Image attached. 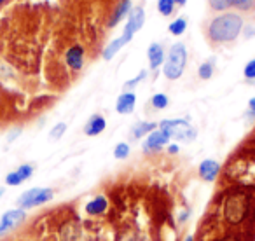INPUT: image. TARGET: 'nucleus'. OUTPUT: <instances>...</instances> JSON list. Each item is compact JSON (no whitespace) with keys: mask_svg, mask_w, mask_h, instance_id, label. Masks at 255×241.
I'll return each mask as SVG.
<instances>
[{"mask_svg":"<svg viewBox=\"0 0 255 241\" xmlns=\"http://www.w3.org/2000/svg\"><path fill=\"white\" fill-rule=\"evenodd\" d=\"M245 23L243 18L236 12H226L217 18H213L208 25V37L212 42L224 44V42H233L240 37L243 32Z\"/></svg>","mask_w":255,"mask_h":241,"instance_id":"1","label":"nucleus"},{"mask_svg":"<svg viewBox=\"0 0 255 241\" xmlns=\"http://www.w3.org/2000/svg\"><path fill=\"white\" fill-rule=\"evenodd\" d=\"M185 63H187V47L182 42H175L170 47L168 58L163 63V74L170 81H177L184 74Z\"/></svg>","mask_w":255,"mask_h":241,"instance_id":"2","label":"nucleus"},{"mask_svg":"<svg viewBox=\"0 0 255 241\" xmlns=\"http://www.w3.org/2000/svg\"><path fill=\"white\" fill-rule=\"evenodd\" d=\"M159 129L168 138L178 140V142H192L198 136L194 126L189 124L184 119H164L159 122Z\"/></svg>","mask_w":255,"mask_h":241,"instance_id":"3","label":"nucleus"},{"mask_svg":"<svg viewBox=\"0 0 255 241\" xmlns=\"http://www.w3.org/2000/svg\"><path fill=\"white\" fill-rule=\"evenodd\" d=\"M54 196L53 189L47 187H33L30 191H25L21 196L18 198V206L21 210H30L35 208V206H40L44 203L51 201Z\"/></svg>","mask_w":255,"mask_h":241,"instance_id":"4","label":"nucleus"},{"mask_svg":"<svg viewBox=\"0 0 255 241\" xmlns=\"http://www.w3.org/2000/svg\"><path fill=\"white\" fill-rule=\"evenodd\" d=\"M248 212V199L245 196H231L227 198L226 205H224V217H226L227 222L238 224L247 217Z\"/></svg>","mask_w":255,"mask_h":241,"instance_id":"5","label":"nucleus"},{"mask_svg":"<svg viewBox=\"0 0 255 241\" xmlns=\"http://www.w3.org/2000/svg\"><path fill=\"white\" fill-rule=\"evenodd\" d=\"M25 217H26V213H25V210H21V208L5 212L4 215H2V219H0V236L5 234L7 231L14 229L16 226H19V224L25 220Z\"/></svg>","mask_w":255,"mask_h":241,"instance_id":"6","label":"nucleus"},{"mask_svg":"<svg viewBox=\"0 0 255 241\" xmlns=\"http://www.w3.org/2000/svg\"><path fill=\"white\" fill-rule=\"evenodd\" d=\"M131 39H133V33H129V32H126V30H124L123 35L117 37V39H114L112 42H110L109 46L103 49V60H107V61L112 60V58L116 56V54L119 53V51L123 49L128 42H131Z\"/></svg>","mask_w":255,"mask_h":241,"instance_id":"7","label":"nucleus"},{"mask_svg":"<svg viewBox=\"0 0 255 241\" xmlns=\"http://www.w3.org/2000/svg\"><path fill=\"white\" fill-rule=\"evenodd\" d=\"M168 142H170V138H168L161 129H156V131L147 135V140H145V143H143V150H145V152H157V150L163 149Z\"/></svg>","mask_w":255,"mask_h":241,"instance_id":"8","label":"nucleus"},{"mask_svg":"<svg viewBox=\"0 0 255 241\" xmlns=\"http://www.w3.org/2000/svg\"><path fill=\"white\" fill-rule=\"evenodd\" d=\"M32 175H33V166H32V164H23V166H19L18 170L11 171V173L5 177V184L11 185V187H14V185H19V184H23L25 180H28Z\"/></svg>","mask_w":255,"mask_h":241,"instance_id":"9","label":"nucleus"},{"mask_svg":"<svg viewBox=\"0 0 255 241\" xmlns=\"http://www.w3.org/2000/svg\"><path fill=\"white\" fill-rule=\"evenodd\" d=\"M145 25V11L142 7H133L129 12V18H128V25L124 26V30L135 35L142 26Z\"/></svg>","mask_w":255,"mask_h":241,"instance_id":"10","label":"nucleus"},{"mask_svg":"<svg viewBox=\"0 0 255 241\" xmlns=\"http://www.w3.org/2000/svg\"><path fill=\"white\" fill-rule=\"evenodd\" d=\"M198 173L205 182H213L217 178V175L220 173V164L213 159H205L199 164Z\"/></svg>","mask_w":255,"mask_h":241,"instance_id":"11","label":"nucleus"},{"mask_svg":"<svg viewBox=\"0 0 255 241\" xmlns=\"http://www.w3.org/2000/svg\"><path fill=\"white\" fill-rule=\"evenodd\" d=\"M135 105H136V96L135 93L131 91H124L123 95L117 98V103H116V110L123 116L126 114H131L135 110Z\"/></svg>","mask_w":255,"mask_h":241,"instance_id":"12","label":"nucleus"},{"mask_svg":"<svg viewBox=\"0 0 255 241\" xmlns=\"http://www.w3.org/2000/svg\"><path fill=\"white\" fill-rule=\"evenodd\" d=\"M67 65L72 70H81L82 65H84V47L75 44L70 49L67 51Z\"/></svg>","mask_w":255,"mask_h":241,"instance_id":"13","label":"nucleus"},{"mask_svg":"<svg viewBox=\"0 0 255 241\" xmlns=\"http://www.w3.org/2000/svg\"><path fill=\"white\" fill-rule=\"evenodd\" d=\"M147 56H149V67L152 68V70H156V68H159L161 65L164 63V49L161 44L157 42H152L149 46V49H147Z\"/></svg>","mask_w":255,"mask_h":241,"instance_id":"14","label":"nucleus"},{"mask_svg":"<svg viewBox=\"0 0 255 241\" xmlns=\"http://www.w3.org/2000/svg\"><path fill=\"white\" fill-rule=\"evenodd\" d=\"M107 128V120L103 116H100V114H96V116H93L91 119L86 122V128H84V133L88 136H96L100 135V133H103Z\"/></svg>","mask_w":255,"mask_h":241,"instance_id":"15","label":"nucleus"},{"mask_svg":"<svg viewBox=\"0 0 255 241\" xmlns=\"http://www.w3.org/2000/svg\"><path fill=\"white\" fill-rule=\"evenodd\" d=\"M133 5H131V0H121L119 4H117L116 11H114L112 18H110V26H116L117 23L121 21L123 18H126V16H129V12H131Z\"/></svg>","mask_w":255,"mask_h":241,"instance_id":"16","label":"nucleus"},{"mask_svg":"<svg viewBox=\"0 0 255 241\" xmlns=\"http://www.w3.org/2000/svg\"><path fill=\"white\" fill-rule=\"evenodd\" d=\"M107 206H109V201H107L105 196H96V198H93L91 201L86 205V212H88L89 215H100V213L105 212Z\"/></svg>","mask_w":255,"mask_h":241,"instance_id":"17","label":"nucleus"},{"mask_svg":"<svg viewBox=\"0 0 255 241\" xmlns=\"http://www.w3.org/2000/svg\"><path fill=\"white\" fill-rule=\"evenodd\" d=\"M156 128H157L156 122H136V124L133 126L131 133H133V136H135V138H142V136L156 131Z\"/></svg>","mask_w":255,"mask_h":241,"instance_id":"18","label":"nucleus"},{"mask_svg":"<svg viewBox=\"0 0 255 241\" xmlns=\"http://www.w3.org/2000/svg\"><path fill=\"white\" fill-rule=\"evenodd\" d=\"M168 30H170V33H171V35H175V37L182 35V33L187 30V19H185V18H177L173 23H170Z\"/></svg>","mask_w":255,"mask_h":241,"instance_id":"19","label":"nucleus"},{"mask_svg":"<svg viewBox=\"0 0 255 241\" xmlns=\"http://www.w3.org/2000/svg\"><path fill=\"white\" fill-rule=\"evenodd\" d=\"M173 9H175V0H157V11L163 16L173 14Z\"/></svg>","mask_w":255,"mask_h":241,"instance_id":"20","label":"nucleus"},{"mask_svg":"<svg viewBox=\"0 0 255 241\" xmlns=\"http://www.w3.org/2000/svg\"><path fill=\"white\" fill-rule=\"evenodd\" d=\"M198 75L203 79V81H208V79H212L213 75V61H205V63H201V67L198 68Z\"/></svg>","mask_w":255,"mask_h":241,"instance_id":"21","label":"nucleus"},{"mask_svg":"<svg viewBox=\"0 0 255 241\" xmlns=\"http://www.w3.org/2000/svg\"><path fill=\"white\" fill-rule=\"evenodd\" d=\"M231 7H236L240 11H250L255 5V0H227Z\"/></svg>","mask_w":255,"mask_h":241,"instance_id":"22","label":"nucleus"},{"mask_svg":"<svg viewBox=\"0 0 255 241\" xmlns=\"http://www.w3.org/2000/svg\"><path fill=\"white\" fill-rule=\"evenodd\" d=\"M150 103H152L154 109L163 110V109H166V107H168V96H166V95H163V93H157V95H154V96H152Z\"/></svg>","mask_w":255,"mask_h":241,"instance_id":"23","label":"nucleus"},{"mask_svg":"<svg viewBox=\"0 0 255 241\" xmlns=\"http://www.w3.org/2000/svg\"><path fill=\"white\" fill-rule=\"evenodd\" d=\"M114 156H116L117 159H126V157L129 156V145L124 142L117 143L116 149H114Z\"/></svg>","mask_w":255,"mask_h":241,"instance_id":"24","label":"nucleus"},{"mask_svg":"<svg viewBox=\"0 0 255 241\" xmlns=\"http://www.w3.org/2000/svg\"><path fill=\"white\" fill-rule=\"evenodd\" d=\"M65 131H67V124H65V122H60V124H56L53 129H51L49 138H51V140H58V138H61V136L65 135Z\"/></svg>","mask_w":255,"mask_h":241,"instance_id":"25","label":"nucleus"},{"mask_svg":"<svg viewBox=\"0 0 255 241\" xmlns=\"http://www.w3.org/2000/svg\"><path fill=\"white\" fill-rule=\"evenodd\" d=\"M243 75H245V79H248V81H254V79H255V58L245 65Z\"/></svg>","mask_w":255,"mask_h":241,"instance_id":"26","label":"nucleus"},{"mask_svg":"<svg viewBox=\"0 0 255 241\" xmlns=\"http://www.w3.org/2000/svg\"><path fill=\"white\" fill-rule=\"evenodd\" d=\"M145 77H147V72H145V70H142L138 75H136L135 79H131V81H128L126 84H124V89H126V91H128V89H129V88H135V86L138 84L140 81H143V79H145Z\"/></svg>","mask_w":255,"mask_h":241,"instance_id":"27","label":"nucleus"},{"mask_svg":"<svg viewBox=\"0 0 255 241\" xmlns=\"http://www.w3.org/2000/svg\"><path fill=\"white\" fill-rule=\"evenodd\" d=\"M210 5H212V9H215V11H226L227 7H231L227 0H210Z\"/></svg>","mask_w":255,"mask_h":241,"instance_id":"28","label":"nucleus"},{"mask_svg":"<svg viewBox=\"0 0 255 241\" xmlns=\"http://www.w3.org/2000/svg\"><path fill=\"white\" fill-rule=\"evenodd\" d=\"M168 152H170V154H177L178 152V145H175V143L168 145Z\"/></svg>","mask_w":255,"mask_h":241,"instance_id":"29","label":"nucleus"},{"mask_svg":"<svg viewBox=\"0 0 255 241\" xmlns=\"http://www.w3.org/2000/svg\"><path fill=\"white\" fill-rule=\"evenodd\" d=\"M248 107H250V112H252V114H255V96L250 100V102H248Z\"/></svg>","mask_w":255,"mask_h":241,"instance_id":"30","label":"nucleus"},{"mask_svg":"<svg viewBox=\"0 0 255 241\" xmlns=\"http://www.w3.org/2000/svg\"><path fill=\"white\" fill-rule=\"evenodd\" d=\"M18 135H19V129H16V131H12L11 135H9V142H11V140L14 138V136H18Z\"/></svg>","mask_w":255,"mask_h":241,"instance_id":"31","label":"nucleus"},{"mask_svg":"<svg viewBox=\"0 0 255 241\" xmlns=\"http://www.w3.org/2000/svg\"><path fill=\"white\" fill-rule=\"evenodd\" d=\"M175 4H178V5H185V4H187V0H175Z\"/></svg>","mask_w":255,"mask_h":241,"instance_id":"32","label":"nucleus"},{"mask_svg":"<svg viewBox=\"0 0 255 241\" xmlns=\"http://www.w3.org/2000/svg\"><path fill=\"white\" fill-rule=\"evenodd\" d=\"M185 241H194V240H192V236H189V238H185Z\"/></svg>","mask_w":255,"mask_h":241,"instance_id":"33","label":"nucleus"},{"mask_svg":"<svg viewBox=\"0 0 255 241\" xmlns=\"http://www.w3.org/2000/svg\"><path fill=\"white\" fill-rule=\"evenodd\" d=\"M2 194H4V189H0V196H2Z\"/></svg>","mask_w":255,"mask_h":241,"instance_id":"34","label":"nucleus"},{"mask_svg":"<svg viewBox=\"0 0 255 241\" xmlns=\"http://www.w3.org/2000/svg\"><path fill=\"white\" fill-rule=\"evenodd\" d=\"M2 2H4V0H0V4H2Z\"/></svg>","mask_w":255,"mask_h":241,"instance_id":"35","label":"nucleus"}]
</instances>
